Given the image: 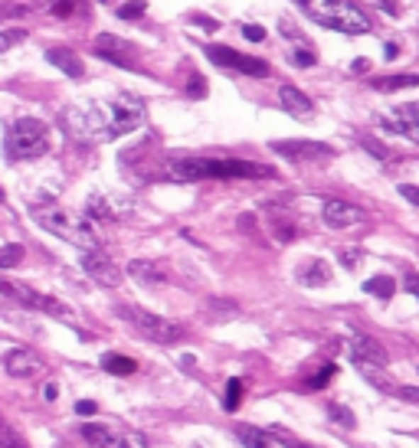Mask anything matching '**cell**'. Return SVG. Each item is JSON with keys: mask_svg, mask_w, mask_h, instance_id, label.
<instances>
[{"mask_svg": "<svg viewBox=\"0 0 419 448\" xmlns=\"http://www.w3.org/2000/svg\"><path fill=\"white\" fill-rule=\"evenodd\" d=\"M0 200H4V190H0Z\"/></svg>", "mask_w": 419, "mask_h": 448, "instance_id": "48", "label": "cell"}, {"mask_svg": "<svg viewBox=\"0 0 419 448\" xmlns=\"http://www.w3.org/2000/svg\"><path fill=\"white\" fill-rule=\"evenodd\" d=\"M50 151V135L40 118H17L7 131V157L13 161H33Z\"/></svg>", "mask_w": 419, "mask_h": 448, "instance_id": "5", "label": "cell"}, {"mask_svg": "<svg viewBox=\"0 0 419 448\" xmlns=\"http://www.w3.org/2000/svg\"><path fill=\"white\" fill-rule=\"evenodd\" d=\"M171 180H226V177H272V167L252 161H210V157H184L167 164Z\"/></svg>", "mask_w": 419, "mask_h": 448, "instance_id": "2", "label": "cell"}, {"mask_svg": "<svg viewBox=\"0 0 419 448\" xmlns=\"http://www.w3.org/2000/svg\"><path fill=\"white\" fill-rule=\"evenodd\" d=\"M82 439L92 448H145L141 435H135L128 429H118V425H108V422H86L82 425Z\"/></svg>", "mask_w": 419, "mask_h": 448, "instance_id": "7", "label": "cell"}, {"mask_svg": "<svg viewBox=\"0 0 419 448\" xmlns=\"http://www.w3.org/2000/svg\"><path fill=\"white\" fill-rule=\"evenodd\" d=\"M4 370H7L10 376L26 380V376L43 373V357L36 354V350H30V347H13V350L4 357Z\"/></svg>", "mask_w": 419, "mask_h": 448, "instance_id": "12", "label": "cell"}, {"mask_svg": "<svg viewBox=\"0 0 419 448\" xmlns=\"http://www.w3.org/2000/svg\"><path fill=\"white\" fill-rule=\"evenodd\" d=\"M141 121H145V105L128 92L111 99V102L72 105V108L62 111V125L79 141H111V138L135 131Z\"/></svg>", "mask_w": 419, "mask_h": 448, "instance_id": "1", "label": "cell"}, {"mask_svg": "<svg viewBox=\"0 0 419 448\" xmlns=\"http://www.w3.org/2000/svg\"><path fill=\"white\" fill-rule=\"evenodd\" d=\"M242 403V380H230L226 383V399H223V409L233 413V409Z\"/></svg>", "mask_w": 419, "mask_h": 448, "instance_id": "28", "label": "cell"}, {"mask_svg": "<svg viewBox=\"0 0 419 448\" xmlns=\"http://www.w3.org/2000/svg\"><path fill=\"white\" fill-rule=\"evenodd\" d=\"M102 366L108 373H115V376H131V373L138 370L131 357H118V354H105L102 357Z\"/></svg>", "mask_w": 419, "mask_h": 448, "instance_id": "23", "label": "cell"}, {"mask_svg": "<svg viewBox=\"0 0 419 448\" xmlns=\"http://www.w3.org/2000/svg\"><path fill=\"white\" fill-rule=\"evenodd\" d=\"M145 0H128V4H121L118 7V17L121 20H135V17H141V13H145Z\"/></svg>", "mask_w": 419, "mask_h": 448, "instance_id": "30", "label": "cell"}, {"mask_svg": "<svg viewBox=\"0 0 419 448\" xmlns=\"http://www.w3.org/2000/svg\"><path fill=\"white\" fill-rule=\"evenodd\" d=\"M187 92L194 95V99H200V95H203V79H200V76L190 79V89H187Z\"/></svg>", "mask_w": 419, "mask_h": 448, "instance_id": "37", "label": "cell"}, {"mask_svg": "<svg viewBox=\"0 0 419 448\" xmlns=\"http://www.w3.org/2000/svg\"><path fill=\"white\" fill-rule=\"evenodd\" d=\"M95 52H99L105 62H115V66H121V69H128L131 60H135L131 43L121 40V36H111V33H99V36H95Z\"/></svg>", "mask_w": 419, "mask_h": 448, "instance_id": "13", "label": "cell"}, {"mask_svg": "<svg viewBox=\"0 0 419 448\" xmlns=\"http://www.w3.org/2000/svg\"><path fill=\"white\" fill-rule=\"evenodd\" d=\"M331 376H334V364L321 366V370H318V376H311V386H315V389L328 386V383H331Z\"/></svg>", "mask_w": 419, "mask_h": 448, "instance_id": "32", "label": "cell"}, {"mask_svg": "<svg viewBox=\"0 0 419 448\" xmlns=\"http://www.w3.org/2000/svg\"><path fill=\"white\" fill-rule=\"evenodd\" d=\"M79 7V0H52V13L56 17H72Z\"/></svg>", "mask_w": 419, "mask_h": 448, "instance_id": "31", "label": "cell"}, {"mask_svg": "<svg viewBox=\"0 0 419 448\" xmlns=\"http://www.w3.org/2000/svg\"><path fill=\"white\" fill-rule=\"evenodd\" d=\"M400 196H406L413 206H419V186H413V184H403L400 186Z\"/></svg>", "mask_w": 419, "mask_h": 448, "instance_id": "35", "label": "cell"}, {"mask_svg": "<svg viewBox=\"0 0 419 448\" xmlns=\"http://www.w3.org/2000/svg\"><path fill=\"white\" fill-rule=\"evenodd\" d=\"M46 60H50L56 69H62L69 79H82V72H86L82 60H79L72 50H66V46H52V50L46 52Z\"/></svg>", "mask_w": 419, "mask_h": 448, "instance_id": "19", "label": "cell"}, {"mask_svg": "<svg viewBox=\"0 0 419 448\" xmlns=\"http://www.w3.org/2000/svg\"><path fill=\"white\" fill-rule=\"evenodd\" d=\"M357 259H360L357 249H344V252H341V262L347 265V269H354V265H357Z\"/></svg>", "mask_w": 419, "mask_h": 448, "instance_id": "36", "label": "cell"}, {"mask_svg": "<svg viewBox=\"0 0 419 448\" xmlns=\"http://www.w3.org/2000/svg\"><path fill=\"white\" fill-rule=\"evenodd\" d=\"M364 69H370V62H364V60L354 62V72H364Z\"/></svg>", "mask_w": 419, "mask_h": 448, "instance_id": "46", "label": "cell"}, {"mask_svg": "<svg viewBox=\"0 0 419 448\" xmlns=\"http://www.w3.org/2000/svg\"><path fill=\"white\" fill-rule=\"evenodd\" d=\"M56 393H60V389H56V383H50V386H46V389H43V396H46V399H50V403H52V399H56Z\"/></svg>", "mask_w": 419, "mask_h": 448, "instance_id": "44", "label": "cell"}, {"mask_svg": "<svg viewBox=\"0 0 419 448\" xmlns=\"http://www.w3.org/2000/svg\"><path fill=\"white\" fill-rule=\"evenodd\" d=\"M0 439H4V448H23V445H20L17 439H10L7 432H4V435H0Z\"/></svg>", "mask_w": 419, "mask_h": 448, "instance_id": "43", "label": "cell"}, {"mask_svg": "<svg viewBox=\"0 0 419 448\" xmlns=\"http://www.w3.org/2000/svg\"><path fill=\"white\" fill-rule=\"evenodd\" d=\"M33 220L40 223L46 233H52V236H60V239H66V242L79 245L82 252H95V249H99V233L92 229V223L82 220V216H76V213H66V210H60V206H52V203H36L33 206Z\"/></svg>", "mask_w": 419, "mask_h": 448, "instance_id": "3", "label": "cell"}, {"mask_svg": "<svg viewBox=\"0 0 419 448\" xmlns=\"http://www.w3.org/2000/svg\"><path fill=\"white\" fill-rule=\"evenodd\" d=\"M76 413L79 415H92L95 413V403H92V399H82V403H76Z\"/></svg>", "mask_w": 419, "mask_h": 448, "instance_id": "39", "label": "cell"}, {"mask_svg": "<svg viewBox=\"0 0 419 448\" xmlns=\"http://www.w3.org/2000/svg\"><path fill=\"white\" fill-rule=\"evenodd\" d=\"M295 62H298V66H315V56L305 52V50H298V52H295Z\"/></svg>", "mask_w": 419, "mask_h": 448, "instance_id": "41", "label": "cell"}, {"mask_svg": "<svg viewBox=\"0 0 419 448\" xmlns=\"http://www.w3.org/2000/svg\"><path fill=\"white\" fill-rule=\"evenodd\" d=\"M26 30L23 26H13V30H4V33H0V52H7L10 46H17V43H23L26 40Z\"/></svg>", "mask_w": 419, "mask_h": 448, "instance_id": "29", "label": "cell"}, {"mask_svg": "<svg viewBox=\"0 0 419 448\" xmlns=\"http://www.w3.org/2000/svg\"><path fill=\"white\" fill-rule=\"evenodd\" d=\"M0 291L7 298H13L17 305H23V308H33V311H40V291H33L30 285H20V281H7V279H0Z\"/></svg>", "mask_w": 419, "mask_h": 448, "instance_id": "20", "label": "cell"}, {"mask_svg": "<svg viewBox=\"0 0 419 448\" xmlns=\"http://www.w3.org/2000/svg\"><path fill=\"white\" fill-rule=\"evenodd\" d=\"M403 288H406L413 298H419V275H410V279L403 281Z\"/></svg>", "mask_w": 419, "mask_h": 448, "instance_id": "38", "label": "cell"}, {"mask_svg": "<svg viewBox=\"0 0 419 448\" xmlns=\"http://www.w3.org/2000/svg\"><path fill=\"white\" fill-rule=\"evenodd\" d=\"M380 125H384L386 131H393V135H403V138H410V141L419 144V102L400 105V108L380 115Z\"/></svg>", "mask_w": 419, "mask_h": 448, "instance_id": "9", "label": "cell"}, {"mask_svg": "<svg viewBox=\"0 0 419 448\" xmlns=\"http://www.w3.org/2000/svg\"><path fill=\"white\" fill-rule=\"evenodd\" d=\"M364 147H367L370 154H376V157H386V151L380 147V144H374V141H364Z\"/></svg>", "mask_w": 419, "mask_h": 448, "instance_id": "42", "label": "cell"}, {"mask_svg": "<svg viewBox=\"0 0 419 448\" xmlns=\"http://www.w3.org/2000/svg\"><path fill=\"white\" fill-rule=\"evenodd\" d=\"M403 399H410V403H419V389H413V386H400L396 389Z\"/></svg>", "mask_w": 419, "mask_h": 448, "instance_id": "40", "label": "cell"}, {"mask_svg": "<svg viewBox=\"0 0 419 448\" xmlns=\"http://www.w3.org/2000/svg\"><path fill=\"white\" fill-rule=\"evenodd\" d=\"M298 279H301V285H308V288H321V285H328L331 281V269H328L321 259H315V262H305L298 269Z\"/></svg>", "mask_w": 419, "mask_h": 448, "instance_id": "22", "label": "cell"}, {"mask_svg": "<svg viewBox=\"0 0 419 448\" xmlns=\"http://www.w3.org/2000/svg\"><path fill=\"white\" fill-rule=\"evenodd\" d=\"M20 259H23V245H0V269H13V265H20Z\"/></svg>", "mask_w": 419, "mask_h": 448, "instance_id": "27", "label": "cell"}, {"mask_svg": "<svg viewBox=\"0 0 419 448\" xmlns=\"http://www.w3.org/2000/svg\"><path fill=\"white\" fill-rule=\"evenodd\" d=\"M242 36L252 40V43H259V40H265V30H262V26H256V23H249V26H242Z\"/></svg>", "mask_w": 419, "mask_h": 448, "instance_id": "34", "label": "cell"}, {"mask_svg": "<svg viewBox=\"0 0 419 448\" xmlns=\"http://www.w3.org/2000/svg\"><path fill=\"white\" fill-rule=\"evenodd\" d=\"M128 271L135 275L138 281H164V271L157 269L155 262H141V259H138V262L128 265Z\"/></svg>", "mask_w": 419, "mask_h": 448, "instance_id": "25", "label": "cell"}, {"mask_svg": "<svg viewBox=\"0 0 419 448\" xmlns=\"http://www.w3.org/2000/svg\"><path fill=\"white\" fill-rule=\"evenodd\" d=\"M295 448H301V445H295Z\"/></svg>", "mask_w": 419, "mask_h": 448, "instance_id": "49", "label": "cell"}, {"mask_svg": "<svg viewBox=\"0 0 419 448\" xmlns=\"http://www.w3.org/2000/svg\"><path fill=\"white\" fill-rule=\"evenodd\" d=\"M354 366L360 370V376L370 383L374 389H380V393H393V380L384 373V366H376V364H364V360H354Z\"/></svg>", "mask_w": 419, "mask_h": 448, "instance_id": "21", "label": "cell"}, {"mask_svg": "<svg viewBox=\"0 0 419 448\" xmlns=\"http://www.w3.org/2000/svg\"><path fill=\"white\" fill-rule=\"evenodd\" d=\"M206 56L216 62V66L223 69H236V72H242V76H269V66H265L262 60H256V56H246V52H236V50H226V46H206Z\"/></svg>", "mask_w": 419, "mask_h": 448, "instance_id": "8", "label": "cell"}, {"mask_svg": "<svg viewBox=\"0 0 419 448\" xmlns=\"http://www.w3.org/2000/svg\"><path fill=\"white\" fill-rule=\"evenodd\" d=\"M272 151L289 157L291 164H311V161H325L331 157L328 144H315V141H272Z\"/></svg>", "mask_w": 419, "mask_h": 448, "instance_id": "10", "label": "cell"}, {"mask_svg": "<svg viewBox=\"0 0 419 448\" xmlns=\"http://www.w3.org/2000/svg\"><path fill=\"white\" fill-rule=\"evenodd\" d=\"M367 220V213L360 206L347 203V200H328L325 203V223L331 229H351V226H360Z\"/></svg>", "mask_w": 419, "mask_h": 448, "instance_id": "14", "label": "cell"}, {"mask_svg": "<svg viewBox=\"0 0 419 448\" xmlns=\"http://www.w3.org/2000/svg\"><path fill=\"white\" fill-rule=\"evenodd\" d=\"M118 314L138 330V334H145V337L155 340V344H177V340L184 337V327H180L177 321H167V318H161V314H151V311H145V308L121 305Z\"/></svg>", "mask_w": 419, "mask_h": 448, "instance_id": "6", "label": "cell"}, {"mask_svg": "<svg viewBox=\"0 0 419 448\" xmlns=\"http://www.w3.org/2000/svg\"><path fill=\"white\" fill-rule=\"evenodd\" d=\"M351 360H364V364H376V366H386V360H390V354L384 350V344L374 337H364V334H357V337H351Z\"/></svg>", "mask_w": 419, "mask_h": 448, "instance_id": "16", "label": "cell"}, {"mask_svg": "<svg viewBox=\"0 0 419 448\" xmlns=\"http://www.w3.org/2000/svg\"><path fill=\"white\" fill-rule=\"evenodd\" d=\"M82 269H86V275L92 281H99V285L105 288H118L121 285V269L115 262H111L105 252H82Z\"/></svg>", "mask_w": 419, "mask_h": 448, "instance_id": "11", "label": "cell"}, {"mask_svg": "<svg viewBox=\"0 0 419 448\" xmlns=\"http://www.w3.org/2000/svg\"><path fill=\"white\" fill-rule=\"evenodd\" d=\"M386 60H393V56H396V52H400V46H396V43H386Z\"/></svg>", "mask_w": 419, "mask_h": 448, "instance_id": "45", "label": "cell"}, {"mask_svg": "<svg viewBox=\"0 0 419 448\" xmlns=\"http://www.w3.org/2000/svg\"><path fill=\"white\" fill-rule=\"evenodd\" d=\"M419 85V76H386V79H374L376 92H396V89H413Z\"/></svg>", "mask_w": 419, "mask_h": 448, "instance_id": "24", "label": "cell"}, {"mask_svg": "<svg viewBox=\"0 0 419 448\" xmlns=\"http://www.w3.org/2000/svg\"><path fill=\"white\" fill-rule=\"evenodd\" d=\"M4 432H7V429H4V415H0V435H4Z\"/></svg>", "mask_w": 419, "mask_h": 448, "instance_id": "47", "label": "cell"}, {"mask_svg": "<svg viewBox=\"0 0 419 448\" xmlns=\"http://www.w3.org/2000/svg\"><path fill=\"white\" fill-rule=\"evenodd\" d=\"M131 203H121V200H115V196H105V194H92L86 203V213L92 216V220H118V216H125L128 213Z\"/></svg>", "mask_w": 419, "mask_h": 448, "instance_id": "17", "label": "cell"}, {"mask_svg": "<svg viewBox=\"0 0 419 448\" xmlns=\"http://www.w3.org/2000/svg\"><path fill=\"white\" fill-rule=\"evenodd\" d=\"M331 419L334 422H344V429H354V415L341 406H331Z\"/></svg>", "mask_w": 419, "mask_h": 448, "instance_id": "33", "label": "cell"}, {"mask_svg": "<svg viewBox=\"0 0 419 448\" xmlns=\"http://www.w3.org/2000/svg\"><path fill=\"white\" fill-rule=\"evenodd\" d=\"M364 291H367V295H376V298H390V295H393V279L376 275V279L364 281Z\"/></svg>", "mask_w": 419, "mask_h": 448, "instance_id": "26", "label": "cell"}, {"mask_svg": "<svg viewBox=\"0 0 419 448\" xmlns=\"http://www.w3.org/2000/svg\"><path fill=\"white\" fill-rule=\"evenodd\" d=\"M279 102H282V108L289 111V115H295V118H308L311 111H315V102H311L301 89H295V85H282V89H279Z\"/></svg>", "mask_w": 419, "mask_h": 448, "instance_id": "18", "label": "cell"}, {"mask_svg": "<svg viewBox=\"0 0 419 448\" xmlns=\"http://www.w3.org/2000/svg\"><path fill=\"white\" fill-rule=\"evenodd\" d=\"M301 7L315 23L328 26V30H341L351 36L370 30V17L351 0H301Z\"/></svg>", "mask_w": 419, "mask_h": 448, "instance_id": "4", "label": "cell"}, {"mask_svg": "<svg viewBox=\"0 0 419 448\" xmlns=\"http://www.w3.org/2000/svg\"><path fill=\"white\" fill-rule=\"evenodd\" d=\"M236 439L246 448H295L291 442H285L279 432L262 429V425H246V429H236Z\"/></svg>", "mask_w": 419, "mask_h": 448, "instance_id": "15", "label": "cell"}]
</instances>
